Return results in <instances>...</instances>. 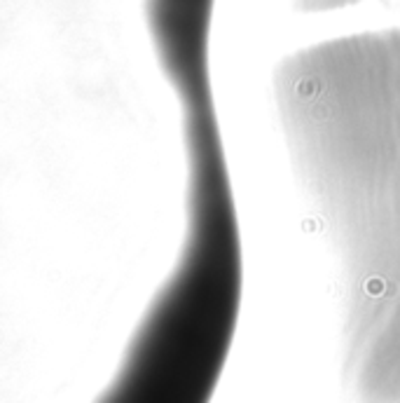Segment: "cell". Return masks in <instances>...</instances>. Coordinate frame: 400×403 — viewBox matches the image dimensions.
<instances>
[{
	"label": "cell",
	"instance_id": "1",
	"mask_svg": "<svg viewBox=\"0 0 400 403\" xmlns=\"http://www.w3.org/2000/svg\"><path fill=\"white\" fill-rule=\"evenodd\" d=\"M274 96L290 171L337 270L344 361L400 366V31L288 56Z\"/></svg>",
	"mask_w": 400,
	"mask_h": 403
},
{
	"label": "cell",
	"instance_id": "2",
	"mask_svg": "<svg viewBox=\"0 0 400 403\" xmlns=\"http://www.w3.org/2000/svg\"><path fill=\"white\" fill-rule=\"evenodd\" d=\"M302 10H335V7H349L360 0H297Z\"/></svg>",
	"mask_w": 400,
	"mask_h": 403
}]
</instances>
